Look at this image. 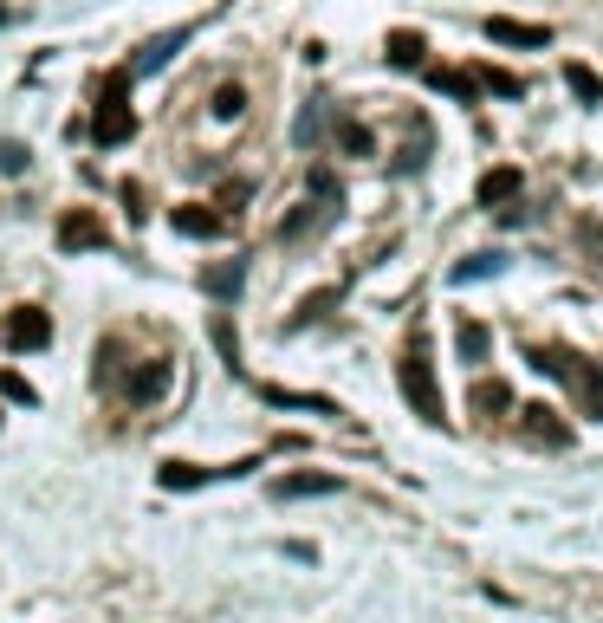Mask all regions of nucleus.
Wrapping results in <instances>:
<instances>
[{
    "label": "nucleus",
    "mask_w": 603,
    "mask_h": 623,
    "mask_svg": "<svg viewBox=\"0 0 603 623\" xmlns=\"http://www.w3.org/2000/svg\"><path fill=\"white\" fill-rule=\"evenodd\" d=\"M533 364L545 370V377H558V383L571 390V403H578L584 415H598V422H603V364L578 357V351H551V345H538Z\"/></svg>",
    "instance_id": "f257e3e1"
},
{
    "label": "nucleus",
    "mask_w": 603,
    "mask_h": 623,
    "mask_svg": "<svg viewBox=\"0 0 603 623\" xmlns=\"http://www.w3.org/2000/svg\"><path fill=\"white\" fill-rule=\"evenodd\" d=\"M397 383H402V397H409V410L422 415L428 429H448V403H442V383H435V357L422 351V338L409 345V357H402V370H397Z\"/></svg>",
    "instance_id": "f03ea898"
},
{
    "label": "nucleus",
    "mask_w": 603,
    "mask_h": 623,
    "mask_svg": "<svg viewBox=\"0 0 603 623\" xmlns=\"http://www.w3.org/2000/svg\"><path fill=\"white\" fill-rule=\"evenodd\" d=\"M91 137L104 143V149H118V143L136 137V118H131V71H111V78H104V91H98V111H91Z\"/></svg>",
    "instance_id": "7ed1b4c3"
},
{
    "label": "nucleus",
    "mask_w": 603,
    "mask_h": 623,
    "mask_svg": "<svg viewBox=\"0 0 603 623\" xmlns=\"http://www.w3.org/2000/svg\"><path fill=\"white\" fill-rule=\"evenodd\" d=\"M0 345L7 351H46L53 345V312H40V305H20V312H7L0 319Z\"/></svg>",
    "instance_id": "20e7f679"
},
{
    "label": "nucleus",
    "mask_w": 603,
    "mask_h": 623,
    "mask_svg": "<svg viewBox=\"0 0 603 623\" xmlns=\"http://www.w3.org/2000/svg\"><path fill=\"white\" fill-rule=\"evenodd\" d=\"M520 442H533V448H571V422L551 403H526L520 410Z\"/></svg>",
    "instance_id": "39448f33"
},
{
    "label": "nucleus",
    "mask_w": 603,
    "mask_h": 623,
    "mask_svg": "<svg viewBox=\"0 0 603 623\" xmlns=\"http://www.w3.org/2000/svg\"><path fill=\"white\" fill-rule=\"evenodd\" d=\"M189 40H196V26H169V33L143 40V46H136V59H131L124 71H131V78H149V71H163V66H169V59H176V53H182Z\"/></svg>",
    "instance_id": "423d86ee"
},
{
    "label": "nucleus",
    "mask_w": 603,
    "mask_h": 623,
    "mask_svg": "<svg viewBox=\"0 0 603 623\" xmlns=\"http://www.w3.org/2000/svg\"><path fill=\"white\" fill-rule=\"evenodd\" d=\"M111 234H104V221L91 214V208H66L59 214V254H91V247H104Z\"/></svg>",
    "instance_id": "0eeeda50"
},
{
    "label": "nucleus",
    "mask_w": 603,
    "mask_h": 623,
    "mask_svg": "<svg viewBox=\"0 0 603 623\" xmlns=\"http://www.w3.org/2000/svg\"><path fill=\"white\" fill-rule=\"evenodd\" d=\"M254 461H234V468H196V461H163L156 468V481L169 487V493H189V487H208V481H221V475H247Z\"/></svg>",
    "instance_id": "6e6552de"
},
{
    "label": "nucleus",
    "mask_w": 603,
    "mask_h": 623,
    "mask_svg": "<svg viewBox=\"0 0 603 623\" xmlns=\"http://www.w3.org/2000/svg\"><path fill=\"white\" fill-rule=\"evenodd\" d=\"M526 196V176L513 169V163H500V169H487L480 182H473V202L480 208H506V202H520Z\"/></svg>",
    "instance_id": "1a4fd4ad"
},
{
    "label": "nucleus",
    "mask_w": 603,
    "mask_h": 623,
    "mask_svg": "<svg viewBox=\"0 0 603 623\" xmlns=\"http://www.w3.org/2000/svg\"><path fill=\"white\" fill-rule=\"evenodd\" d=\"M487 40H493V46H551V26H538V20H506V13H493V20H487Z\"/></svg>",
    "instance_id": "9d476101"
},
{
    "label": "nucleus",
    "mask_w": 603,
    "mask_h": 623,
    "mask_svg": "<svg viewBox=\"0 0 603 623\" xmlns=\"http://www.w3.org/2000/svg\"><path fill=\"white\" fill-rule=\"evenodd\" d=\"M169 221H176V234H189V241H221V234H227V221H221V214H208L201 202L169 208Z\"/></svg>",
    "instance_id": "9b49d317"
},
{
    "label": "nucleus",
    "mask_w": 603,
    "mask_h": 623,
    "mask_svg": "<svg viewBox=\"0 0 603 623\" xmlns=\"http://www.w3.org/2000/svg\"><path fill=\"white\" fill-rule=\"evenodd\" d=\"M163 390H169V364H163V357H149V364H136V377L124 383V397H131V403H156Z\"/></svg>",
    "instance_id": "f8f14e48"
},
{
    "label": "nucleus",
    "mask_w": 603,
    "mask_h": 623,
    "mask_svg": "<svg viewBox=\"0 0 603 623\" xmlns=\"http://www.w3.org/2000/svg\"><path fill=\"white\" fill-rule=\"evenodd\" d=\"M390 66L397 71H422L428 66V40L409 33V26H397V33H390Z\"/></svg>",
    "instance_id": "ddd939ff"
},
{
    "label": "nucleus",
    "mask_w": 603,
    "mask_h": 623,
    "mask_svg": "<svg viewBox=\"0 0 603 623\" xmlns=\"http://www.w3.org/2000/svg\"><path fill=\"white\" fill-rule=\"evenodd\" d=\"M260 397H267V403H279V410H312V415H337V403H332V397H312V390H279V383H267Z\"/></svg>",
    "instance_id": "4468645a"
},
{
    "label": "nucleus",
    "mask_w": 603,
    "mask_h": 623,
    "mask_svg": "<svg viewBox=\"0 0 603 623\" xmlns=\"http://www.w3.org/2000/svg\"><path fill=\"white\" fill-rule=\"evenodd\" d=\"M428 85H435V91H448V98H461V104L480 98V85H473L468 66H435V71H428Z\"/></svg>",
    "instance_id": "2eb2a0df"
},
{
    "label": "nucleus",
    "mask_w": 603,
    "mask_h": 623,
    "mask_svg": "<svg viewBox=\"0 0 603 623\" xmlns=\"http://www.w3.org/2000/svg\"><path fill=\"white\" fill-rule=\"evenodd\" d=\"M468 71H473V85L493 91V98H526V78L520 71H500V66H468Z\"/></svg>",
    "instance_id": "dca6fc26"
},
{
    "label": "nucleus",
    "mask_w": 603,
    "mask_h": 623,
    "mask_svg": "<svg viewBox=\"0 0 603 623\" xmlns=\"http://www.w3.org/2000/svg\"><path fill=\"white\" fill-rule=\"evenodd\" d=\"M468 403H473L480 415H506V410H513V390H506L500 377H480V383L468 390Z\"/></svg>",
    "instance_id": "f3484780"
},
{
    "label": "nucleus",
    "mask_w": 603,
    "mask_h": 623,
    "mask_svg": "<svg viewBox=\"0 0 603 623\" xmlns=\"http://www.w3.org/2000/svg\"><path fill=\"white\" fill-rule=\"evenodd\" d=\"M305 493H337V475H286V481H272V500H305Z\"/></svg>",
    "instance_id": "a211bd4d"
},
{
    "label": "nucleus",
    "mask_w": 603,
    "mask_h": 623,
    "mask_svg": "<svg viewBox=\"0 0 603 623\" xmlns=\"http://www.w3.org/2000/svg\"><path fill=\"white\" fill-rule=\"evenodd\" d=\"M332 214H337V208H319V214H312V202H305L292 221H286V227H279V234H286V247H299L305 234H325V227H332Z\"/></svg>",
    "instance_id": "6ab92c4d"
},
{
    "label": "nucleus",
    "mask_w": 603,
    "mask_h": 623,
    "mask_svg": "<svg viewBox=\"0 0 603 623\" xmlns=\"http://www.w3.org/2000/svg\"><path fill=\"white\" fill-rule=\"evenodd\" d=\"M241 279H247V260H221V267H208L201 286H208L214 299H234V292H241Z\"/></svg>",
    "instance_id": "aec40b11"
},
{
    "label": "nucleus",
    "mask_w": 603,
    "mask_h": 623,
    "mask_svg": "<svg viewBox=\"0 0 603 623\" xmlns=\"http://www.w3.org/2000/svg\"><path fill=\"white\" fill-rule=\"evenodd\" d=\"M337 149H344V156H377V137H370V131H364V124H357V118H337Z\"/></svg>",
    "instance_id": "412c9836"
},
{
    "label": "nucleus",
    "mask_w": 603,
    "mask_h": 623,
    "mask_svg": "<svg viewBox=\"0 0 603 623\" xmlns=\"http://www.w3.org/2000/svg\"><path fill=\"white\" fill-rule=\"evenodd\" d=\"M337 299H344V286H325V292H312V299H299V312H292V332H305L312 319H325Z\"/></svg>",
    "instance_id": "4be33fe9"
},
{
    "label": "nucleus",
    "mask_w": 603,
    "mask_h": 623,
    "mask_svg": "<svg viewBox=\"0 0 603 623\" xmlns=\"http://www.w3.org/2000/svg\"><path fill=\"white\" fill-rule=\"evenodd\" d=\"M455 351H461V364H480V357H487V325H480V319H461V325H455Z\"/></svg>",
    "instance_id": "5701e85b"
},
{
    "label": "nucleus",
    "mask_w": 603,
    "mask_h": 623,
    "mask_svg": "<svg viewBox=\"0 0 603 623\" xmlns=\"http://www.w3.org/2000/svg\"><path fill=\"white\" fill-rule=\"evenodd\" d=\"M565 85H571L584 104H603V78H598L591 66H578V59H571V66H565Z\"/></svg>",
    "instance_id": "b1692460"
},
{
    "label": "nucleus",
    "mask_w": 603,
    "mask_h": 623,
    "mask_svg": "<svg viewBox=\"0 0 603 623\" xmlns=\"http://www.w3.org/2000/svg\"><path fill=\"white\" fill-rule=\"evenodd\" d=\"M241 111H247V91H241V85H221V91H214V118H221V124H234Z\"/></svg>",
    "instance_id": "393cba45"
},
{
    "label": "nucleus",
    "mask_w": 603,
    "mask_h": 623,
    "mask_svg": "<svg viewBox=\"0 0 603 623\" xmlns=\"http://www.w3.org/2000/svg\"><path fill=\"white\" fill-rule=\"evenodd\" d=\"M487 274H500V254H473V260H461V267H455V286H468V279H487Z\"/></svg>",
    "instance_id": "a878e982"
},
{
    "label": "nucleus",
    "mask_w": 603,
    "mask_h": 623,
    "mask_svg": "<svg viewBox=\"0 0 603 623\" xmlns=\"http://www.w3.org/2000/svg\"><path fill=\"white\" fill-rule=\"evenodd\" d=\"M0 397H7V403H40V397H33V383H26L20 370H0Z\"/></svg>",
    "instance_id": "bb28decb"
},
{
    "label": "nucleus",
    "mask_w": 603,
    "mask_h": 623,
    "mask_svg": "<svg viewBox=\"0 0 603 623\" xmlns=\"http://www.w3.org/2000/svg\"><path fill=\"white\" fill-rule=\"evenodd\" d=\"M292 137L305 143V149H312V143L325 137V118H319V111H305V118H299V131H292Z\"/></svg>",
    "instance_id": "cd10ccee"
},
{
    "label": "nucleus",
    "mask_w": 603,
    "mask_h": 623,
    "mask_svg": "<svg viewBox=\"0 0 603 623\" xmlns=\"http://www.w3.org/2000/svg\"><path fill=\"white\" fill-rule=\"evenodd\" d=\"M26 169V149L20 143H0V176H20Z\"/></svg>",
    "instance_id": "c85d7f7f"
},
{
    "label": "nucleus",
    "mask_w": 603,
    "mask_h": 623,
    "mask_svg": "<svg viewBox=\"0 0 603 623\" xmlns=\"http://www.w3.org/2000/svg\"><path fill=\"white\" fill-rule=\"evenodd\" d=\"M214 345H221V357H227V364H241V351H234V332H227V319H214Z\"/></svg>",
    "instance_id": "c756f323"
},
{
    "label": "nucleus",
    "mask_w": 603,
    "mask_h": 623,
    "mask_svg": "<svg viewBox=\"0 0 603 623\" xmlns=\"http://www.w3.org/2000/svg\"><path fill=\"white\" fill-rule=\"evenodd\" d=\"M578 234H584V247H598V260H603V227L598 221H578Z\"/></svg>",
    "instance_id": "7c9ffc66"
},
{
    "label": "nucleus",
    "mask_w": 603,
    "mask_h": 623,
    "mask_svg": "<svg viewBox=\"0 0 603 623\" xmlns=\"http://www.w3.org/2000/svg\"><path fill=\"white\" fill-rule=\"evenodd\" d=\"M0 20H7V7H0Z\"/></svg>",
    "instance_id": "2f4dec72"
}]
</instances>
